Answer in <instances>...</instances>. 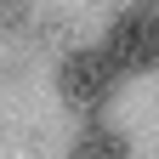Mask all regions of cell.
Instances as JSON below:
<instances>
[{
	"instance_id": "obj_2",
	"label": "cell",
	"mask_w": 159,
	"mask_h": 159,
	"mask_svg": "<svg viewBox=\"0 0 159 159\" xmlns=\"http://www.w3.org/2000/svg\"><path fill=\"white\" fill-rule=\"evenodd\" d=\"M102 51L119 63V74H153L159 68V0L119 6L102 34Z\"/></svg>"
},
{
	"instance_id": "obj_1",
	"label": "cell",
	"mask_w": 159,
	"mask_h": 159,
	"mask_svg": "<svg viewBox=\"0 0 159 159\" xmlns=\"http://www.w3.org/2000/svg\"><path fill=\"white\" fill-rule=\"evenodd\" d=\"M119 85H125V74H119V63L102 46H80V51H68L57 63V97L74 114H102L119 97Z\"/></svg>"
},
{
	"instance_id": "obj_3",
	"label": "cell",
	"mask_w": 159,
	"mask_h": 159,
	"mask_svg": "<svg viewBox=\"0 0 159 159\" xmlns=\"http://www.w3.org/2000/svg\"><path fill=\"white\" fill-rule=\"evenodd\" d=\"M68 159H131V136L119 125H108V119H91L68 142Z\"/></svg>"
}]
</instances>
